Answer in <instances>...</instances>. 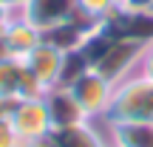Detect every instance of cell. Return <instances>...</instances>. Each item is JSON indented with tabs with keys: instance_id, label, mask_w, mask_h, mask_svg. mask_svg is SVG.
I'll use <instances>...</instances> for the list:
<instances>
[{
	"instance_id": "obj_1",
	"label": "cell",
	"mask_w": 153,
	"mask_h": 147,
	"mask_svg": "<svg viewBox=\"0 0 153 147\" xmlns=\"http://www.w3.org/2000/svg\"><path fill=\"white\" fill-rule=\"evenodd\" d=\"M102 122H153V79L131 74L116 82L108 116Z\"/></svg>"
},
{
	"instance_id": "obj_2",
	"label": "cell",
	"mask_w": 153,
	"mask_h": 147,
	"mask_svg": "<svg viewBox=\"0 0 153 147\" xmlns=\"http://www.w3.org/2000/svg\"><path fill=\"white\" fill-rule=\"evenodd\" d=\"M71 93L74 99L79 102V108L85 110L88 119H105L111 108V99H114V82L105 79L97 68H88L85 74L79 76L76 82H71Z\"/></svg>"
},
{
	"instance_id": "obj_3",
	"label": "cell",
	"mask_w": 153,
	"mask_h": 147,
	"mask_svg": "<svg viewBox=\"0 0 153 147\" xmlns=\"http://www.w3.org/2000/svg\"><path fill=\"white\" fill-rule=\"evenodd\" d=\"M11 127L14 133L20 136L23 144H34L37 139H43L45 133H51V116L48 108H45V99L43 96H34V99H17V108L11 113Z\"/></svg>"
},
{
	"instance_id": "obj_4",
	"label": "cell",
	"mask_w": 153,
	"mask_h": 147,
	"mask_svg": "<svg viewBox=\"0 0 153 147\" xmlns=\"http://www.w3.org/2000/svg\"><path fill=\"white\" fill-rule=\"evenodd\" d=\"M145 45L148 43H142V40H114V45L105 51V57L94 68H97L105 79H111L116 85V82H122L125 76H131L139 68Z\"/></svg>"
},
{
	"instance_id": "obj_5",
	"label": "cell",
	"mask_w": 153,
	"mask_h": 147,
	"mask_svg": "<svg viewBox=\"0 0 153 147\" xmlns=\"http://www.w3.org/2000/svg\"><path fill=\"white\" fill-rule=\"evenodd\" d=\"M45 108H48V116H51V127L54 130H62V127H71V125H82V122H91L85 116V110L79 108V102L74 99L71 88H48L45 91Z\"/></svg>"
},
{
	"instance_id": "obj_6",
	"label": "cell",
	"mask_w": 153,
	"mask_h": 147,
	"mask_svg": "<svg viewBox=\"0 0 153 147\" xmlns=\"http://www.w3.org/2000/svg\"><path fill=\"white\" fill-rule=\"evenodd\" d=\"M20 14L28 23H34L40 31H45L51 26H60V23L76 17V3L74 0H26Z\"/></svg>"
},
{
	"instance_id": "obj_7",
	"label": "cell",
	"mask_w": 153,
	"mask_h": 147,
	"mask_svg": "<svg viewBox=\"0 0 153 147\" xmlns=\"http://www.w3.org/2000/svg\"><path fill=\"white\" fill-rule=\"evenodd\" d=\"M62 54H65V51L54 48V45H48V43H40L31 54L23 57V62H26V68L40 79V85L48 91V88H57V85H60Z\"/></svg>"
},
{
	"instance_id": "obj_8",
	"label": "cell",
	"mask_w": 153,
	"mask_h": 147,
	"mask_svg": "<svg viewBox=\"0 0 153 147\" xmlns=\"http://www.w3.org/2000/svg\"><path fill=\"white\" fill-rule=\"evenodd\" d=\"M94 26H97V23H91V20H85V17L76 14V17H71V20L60 23V26L45 28V31H43V43L54 45V48H60V51L79 48L82 40L91 34V28H94Z\"/></svg>"
},
{
	"instance_id": "obj_9",
	"label": "cell",
	"mask_w": 153,
	"mask_h": 147,
	"mask_svg": "<svg viewBox=\"0 0 153 147\" xmlns=\"http://www.w3.org/2000/svg\"><path fill=\"white\" fill-rule=\"evenodd\" d=\"M111 147H153V122H108Z\"/></svg>"
},
{
	"instance_id": "obj_10",
	"label": "cell",
	"mask_w": 153,
	"mask_h": 147,
	"mask_svg": "<svg viewBox=\"0 0 153 147\" xmlns=\"http://www.w3.org/2000/svg\"><path fill=\"white\" fill-rule=\"evenodd\" d=\"M3 34H6V43H9L11 54H14L17 60H23L26 54H31V51L43 43V31H40L34 23H28L20 11L14 14V20L9 23V28H6Z\"/></svg>"
},
{
	"instance_id": "obj_11",
	"label": "cell",
	"mask_w": 153,
	"mask_h": 147,
	"mask_svg": "<svg viewBox=\"0 0 153 147\" xmlns=\"http://www.w3.org/2000/svg\"><path fill=\"white\" fill-rule=\"evenodd\" d=\"M54 136H57V147H111L108 139L94 127V122H82V125L54 130Z\"/></svg>"
},
{
	"instance_id": "obj_12",
	"label": "cell",
	"mask_w": 153,
	"mask_h": 147,
	"mask_svg": "<svg viewBox=\"0 0 153 147\" xmlns=\"http://www.w3.org/2000/svg\"><path fill=\"white\" fill-rule=\"evenodd\" d=\"M88 60H85V54H82L79 48H71V51H65L62 54V68H60V85L62 88H68L71 82H76L82 74L88 71Z\"/></svg>"
},
{
	"instance_id": "obj_13",
	"label": "cell",
	"mask_w": 153,
	"mask_h": 147,
	"mask_svg": "<svg viewBox=\"0 0 153 147\" xmlns=\"http://www.w3.org/2000/svg\"><path fill=\"white\" fill-rule=\"evenodd\" d=\"M20 79H23V60L0 62V96L20 99Z\"/></svg>"
},
{
	"instance_id": "obj_14",
	"label": "cell",
	"mask_w": 153,
	"mask_h": 147,
	"mask_svg": "<svg viewBox=\"0 0 153 147\" xmlns=\"http://www.w3.org/2000/svg\"><path fill=\"white\" fill-rule=\"evenodd\" d=\"M74 3H76V14L91 23H102L122 6L119 0H74Z\"/></svg>"
},
{
	"instance_id": "obj_15",
	"label": "cell",
	"mask_w": 153,
	"mask_h": 147,
	"mask_svg": "<svg viewBox=\"0 0 153 147\" xmlns=\"http://www.w3.org/2000/svg\"><path fill=\"white\" fill-rule=\"evenodd\" d=\"M0 147H26L20 142V136L14 133V127H11V122H0Z\"/></svg>"
},
{
	"instance_id": "obj_16",
	"label": "cell",
	"mask_w": 153,
	"mask_h": 147,
	"mask_svg": "<svg viewBox=\"0 0 153 147\" xmlns=\"http://www.w3.org/2000/svg\"><path fill=\"white\" fill-rule=\"evenodd\" d=\"M136 74H142V76H148V79H153V40L145 45L142 60H139V71H136Z\"/></svg>"
},
{
	"instance_id": "obj_17",
	"label": "cell",
	"mask_w": 153,
	"mask_h": 147,
	"mask_svg": "<svg viewBox=\"0 0 153 147\" xmlns=\"http://www.w3.org/2000/svg\"><path fill=\"white\" fill-rule=\"evenodd\" d=\"M14 14H17V9H11V6H6V3H0V34L9 28V23L14 20Z\"/></svg>"
},
{
	"instance_id": "obj_18",
	"label": "cell",
	"mask_w": 153,
	"mask_h": 147,
	"mask_svg": "<svg viewBox=\"0 0 153 147\" xmlns=\"http://www.w3.org/2000/svg\"><path fill=\"white\" fill-rule=\"evenodd\" d=\"M122 6L131 11H150L153 9V0H122Z\"/></svg>"
},
{
	"instance_id": "obj_19",
	"label": "cell",
	"mask_w": 153,
	"mask_h": 147,
	"mask_svg": "<svg viewBox=\"0 0 153 147\" xmlns=\"http://www.w3.org/2000/svg\"><path fill=\"white\" fill-rule=\"evenodd\" d=\"M6 60H17V57L11 54L9 43H6V34H0V62H6Z\"/></svg>"
},
{
	"instance_id": "obj_20",
	"label": "cell",
	"mask_w": 153,
	"mask_h": 147,
	"mask_svg": "<svg viewBox=\"0 0 153 147\" xmlns=\"http://www.w3.org/2000/svg\"><path fill=\"white\" fill-rule=\"evenodd\" d=\"M0 3H6V6H11V9H17V11H20L26 0H0Z\"/></svg>"
},
{
	"instance_id": "obj_21",
	"label": "cell",
	"mask_w": 153,
	"mask_h": 147,
	"mask_svg": "<svg viewBox=\"0 0 153 147\" xmlns=\"http://www.w3.org/2000/svg\"><path fill=\"white\" fill-rule=\"evenodd\" d=\"M119 3H122V0H119Z\"/></svg>"
},
{
	"instance_id": "obj_22",
	"label": "cell",
	"mask_w": 153,
	"mask_h": 147,
	"mask_svg": "<svg viewBox=\"0 0 153 147\" xmlns=\"http://www.w3.org/2000/svg\"><path fill=\"white\" fill-rule=\"evenodd\" d=\"M150 11H153V9H150Z\"/></svg>"
}]
</instances>
